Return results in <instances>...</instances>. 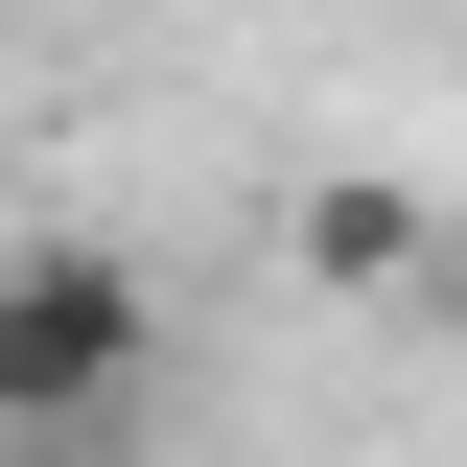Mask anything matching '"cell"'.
<instances>
[{
    "label": "cell",
    "instance_id": "cell-4",
    "mask_svg": "<svg viewBox=\"0 0 467 467\" xmlns=\"http://www.w3.org/2000/svg\"><path fill=\"white\" fill-rule=\"evenodd\" d=\"M0 467H94V444H0Z\"/></svg>",
    "mask_w": 467,
    "mask_h": 467
},
{
    "label": "cell",
    "instance_id": "cell-3",
    "mask_svg": "<svg viewBox=\"0 0 467 467\" xmlns=\"http://www.w3.org/2000/svg\"><path fill=\"white\" fill-rule=\"evenodd\" d=\"M24 211H47V187H24V117H0V234H24Z\"/></svg>",
    "mask_w": 467,
    "mask_h": 467
},
{
    "label": "cell",
    "instance_id": "cell-1",
    "mask_svg": "<svg viewBox=\"0 0 467 467\" xmlns=\"http://www.w3.org/2000/svg\"><path fill=\"white\" fill-rule=\"evenodd\" d=\"M140 374H164V281H140L117 234L24 211L0 234V444H117Z\"/></svg>",
    "mask_w": 467,
    "mask_h": 467
},
{
    "label": "cell",
    "instance_id": "cell-2",
    "mask_svg": "<svg viewBox=\"0 0 467 467\" xmlns=\"http://www.w3.org/2000/svg\"><path fill=\"white\" fill-rule=\"evenodd\" d=\"M304 281H420V187H304Z\"/></svg>",
    "mask_w": 467,
    "mask_h": 467
}]
</instances>
